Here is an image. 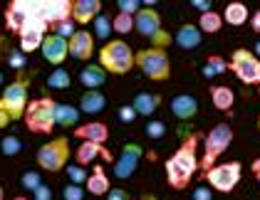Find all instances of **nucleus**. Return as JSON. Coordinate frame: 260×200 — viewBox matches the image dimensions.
<instances>
[{
  "label": "nucleus",
  "mask_w": 260,
  "mask_h": 200,
  "mask_svg": "<svg viewBox=\"0 0 260 200\" xmlns=\"http://www.w3.org/2000/svg\"><path fill=\"white\" fill-rule=\"evenodd\" d=\"M196 146H199V136H188L179 146V151L166 161V178H169V185L176 188V190H183L193 173L199 171V158H196Z\"/></svg>",
  "instance_id": "obj_1"
},
{
  "label": "nucleus",
  "mask_w": 260,
  "mask_h": 200,
  "mask_svg": "<svg viewBox=\"0 0 260 200\" xmlns=\"http://www.w3.org/2000/svg\"><path fill=\"white\" fill-rule=\"evenodd\" d=\"M100 64L104 67V72L126 74V72L137 64V55L132 52V47H129L126 42L112 40L100 50Z\"/></svg>",
  "instance_id": "obj_2"
},
{
  "label": "nucleus",
  "mask_w": 260,
  "mask_h": 200,
  "mask_svg": "<svg viewBox=\"0 0 260 200\" xmlns=\"http://www.w3.org/2000/svg\"><path fill=\"white\" fill-rule=\"evenodd\" d=\"M55 106L57 101H52L50 97H42L27 104V114H25V124L32 134H50L57 121H55Z\"/></svg>",
  "instance_id": "obj_3"
},
{
  "label": "nucleus",
  "mask_w": 260,
  "mask_h": 200,
  "mask_svg": "<svg viewBox=\"0 0 260 200\" xmlns=\"http://www.w3.org/2000/svg\"><path fill=\"white\" fill-rule=\"evenodd\" d=\"M231 143H233V129H231L228 124H218V126H213V129L208 131V136H206V153H203V158H201L203 173L213 168L216 158H218L220 153H225V148H228Z\"/></svg>",
  "instance_id": "obj_4"
},
{
  "label": "nucleus",
  "mask_w": 260,
  "mask_h": 200,
  "mask_svg": "<svg viewBox=\"0 0 260 200\" xmlns=\"http://www.w3.org/2000/svg\"><path fill=\"white\" fill-rule=\"evenodd\" d=\"M137 67L154 82H166L169 74H171L169 57H166V52L159 50V47H149V50L137 52Z\"/></svg>",
  "instance_id": "obj_5"
},
{
  "label": "nucleus",
  "mask_w": 260,
  "mask_h": 200,
  "mask_svg": "<svg viewBox=\"0 0 260 200\" xmlns=\"http://www.w3.org/2000/svg\"><path fill=\"white\" fill-rule=\"evenodd\" d=\"M0 109L13 119H22L25 116V109H27V82L18 79L13 84L5 87L3 97H0Z\"/></svg>",
  "instance_id": "obj_6"
},
{
  "label": "nucleus",
  "mask_w": 260,
  "mask_h": 200,
  "mask_svg": "<svg viewBox=\"0 0 260 200\" xmlns=\"http://www.w3.org/2000/svg\"><path fill=\"white\" fill-rule=\"evenodd\" d=\"M67 158H70V141L67 139H55L50 143L40 146L38 151V163L40 168L50 171V173H57L67 166Z\"/></svg>",
  "instance_id": "obj_7"
},
{
  "label": "nucleus",
  "mask_w": 260,
  "mask_h": 200,
  "mask_svg": "<svg viewBox=\"0 0 260 200\" xmlns=\"http://www.w3.org/2000/svg\"><path fill=\"white\" fill-rule=\"evenodd\" d=\"M240 163L238 161H231V163H220V166H213L211 171H206L203 176L208 180V185L218 193H231L240 180Z\"/></svg>",
  "instance_id": "obj_8"
},
{
  "label": "nucleus",
  "mask_w": 260,
  "mask_h": 200,
  "mask_svg": "<svg viewBox=\"0 0 260 200\" xmlns=\"http://www.w3.org/2000/svg\"><path fill=\"white\" fill-rule=\"evenodd\" d=\"M231 69L243 84H260V57L250 50H236L231 55Z\"/></svg>",
  "instance_id": "obj_9"
},
{
  "label": "nucleus",
  "mask_w": 260,
  "mask_h": 200,
  "mask_svg": "<svg viewBox=\"0 0 260 200\" xmlns=\"http://www.w3.org/2000/svg\"><path fill=\"white\" fill-rule=\"evenodd\" d=\"M32 15H38V0H15L5 10V25H8V30L20 35L25 22L30 20Z\"/></svg>",
  "instance_id": "obj_10"
},
{
  "label": "nucleus",
  "mask_w": 260,
  "mask_h": 200,
  "mask_svg": "<svg viewBox=\"0 0 260 200\" xmlns=\"http://www.w3.org/2000/svg\"><path fill=\"white\" fill-rule=\"evenodd\" d=\"M45 30H47V22L40 15H32L20 30V52H35L38 47H42V42L47 37Z\"/></svg>",
  "instance_id": "obj_11"
},
{
  "label": "nucleus",
  "mask_w": 260,
  "mask_h": 200,
  "mask_svg": "<svg viewBox=\"0 0 260 200\" xmlns=\"http://www.w3.org/2000/svg\"><path fill=\"white\" fill-rule=\"evenodd\" d=\"M72 8H75V3H70V0H38V15L52 27L62 20H70Z\"/></svg>",
  "instance_id": "obj_12"
},
{
  "label": "nucleus",
  "mask_w": 260,
  "mask_h": 200,
  "mask_svg": "<svg viewBox=\"0 0 260 200\" xmlns=\"http://www.w3.org/2000/svg\"><path fill=\"white\" fill-rule=\"evenodd\" d=\"M139 161H141V146L139 143H126L121 148V156L114 161V178L119 180L132 178L137 166H139Z\"/></svg>",
  "instance_id": "obj_13"
},
{
  "label": "nucleus",
  "mask_w": 260,
  "mask_h": 200,
  "mask_svg": "<svg viewBox=\"0 0 260 200\" xmlns=\"http://www.w3.org/2000/svg\"><path fill=\"white\" fill-rule=\"evenodd\" d=\"M134 30L144 35V37H154V35H159L161 30V15L154 10V8H141L139 13L134 15Z\"/></svg>",
  "instance_id": "obj_14"
},
{
  "label": "nucleus",
  "mask_w": 260,
  "mask_h": 200,
  "mask_svg": "<svg viewBox=\"0 0 260 200\" xmlns=\"http://www.w3.org/2000/svg\"><path fill=\"white\" fill-rule=\"evenodd\" d=\"M42 57L50 62V64H62V62L67 60V55H70V40H64L60 35H47L45 42H42Z\"/></svg>",
  "instance_id": "obj_15"
},
{
  "label": "nucleus",
  "mask_w": 260,
  "mask_h": 200,
  "mask_svg": "<svg viewBox=\"0 0 260 200\" xmlns=\"http://www.w3.org/2000/svg\"><path fill=\"white\" fill-rule=\"evenodd\" d=\"M94 52V35L87 32V30H77L72 37H70V55L75 60H89Z\"/></svg>",
  "instance_id": "obj_16"
},
{
  "label": "nucleus",
  "mask_w": 260,
  "mask_h": 200,
  "mask_svg": "<svg viewBox=\"0 0 260 200\" xmlns=\"http://www.w3.org/2000/svg\"><path fill=\"white\" fill-rule=\"evenodd\" d=\"M102 15V3L100 0H77L75 8H72V20L87 25V22H94Z\"/></svg>",
  "instance_id": "obj_17"
},
{
  "label": "nucleus",
  "mask_w": 260,
  "mask_h": 200,
  "mask_svg": "<svg viewBox=\"0 0 260 200\" xmlns=\"http://www.w3.org/2000/svg\"><path fill=\"white\" fill-rule=\"evenodd\" d=\"M196 111H199V101H196V97H191V94H179V97L171 99V114L176 119L188 121L196 116Z\"/></svg>",
  "instance_id": "obj_18"
},
{
  "label": "nucleus",
  "mask_w": 260,
  "mask_h": 200,
  "mask_svg": "<svg viewBox=\"0 0 260 200\" xmlns=\"http://www.w3.org/2000/svg\"><path fill=\"white\" fill-rule=\"evenodd\" d=\"M75 136H77V139H84V141H92V143L104 146L107 139H109V129H107V124H102V121H92V124L77 126V129H75Z\"/></svg>",
  "instance_id": "obj_19"
},
{
  "label": "nucleus",
  "mask_w": 260,
  "mask_h": 200,
  "mask_svg": "<svg viewBox=\"0 0 260 200\" xmlns=\"http://www.w3.org/2000/svg\"><path fill=\"white\" fill-rule=\"evenodd\" d=\"M75 156H77V166H87V163H92L97 156H104L107 161H112L109 151H107L104 146H100V143H92V141L80 143V148H77V153H75Z\"/></svg>",
  "instance_id": "obj_20"
},
{
  "label": "nucleus",
  "mask_w": 260,
  "mask_h": 200,
  "mask_svg": "<svg viewBox=\"0 0 260 200\" xmlns=\"http://www.w3.org/2000/svg\"><path fill=\"white\" fill-rule=\"evenodd\" d=\"M80 82L87 87V92L100 89L102 84L107 82V72H104V67H102V64H87V67L80 72Z\"/></svg>",
  "instance_id": "obj_21"
},
{
  "label": "nucleus",
  "mask_w": 260,
  "mask_h": 200,
  "mask_svg": "<svg viewBox=\"0 0 260 200\" xmlns=\"http://www.w3.org/2000/svg\"><path fill=\"white\" fill-rule=\"evenodd\" d=\"M201 35L203 32H201L196 25H181L174 40H176V45H179L181 50H196L201 45Z\"/></svg>",
  "instance_id": "obj_22"
},
{
  "label": "nucleus",
  "mask_w": 260,
  "mask_h": 200,
  "mask_svg": "<svg viewBox=\"0 0 260 200\" xmlns=\"http://www.w3.org/2000/svg\"><path fill=\"white\" fill-rule=\"evenodd\" d=\"M159 104H161V97L159 94H151V92H139L134 97V101H132V106L137 109L139 116H151L159 109Z\"/></svg>",
  "instance_id": "obj_23"
},
{
  "label": "nucleus",
  "mask_w": 260,
  "mask_h": 200,
  "mask_svg": "<svg viewBox=\"0 0 260 200\" xmlns=\"http://www.w3.org/2000/svg\"><path fill=\"white\" fill-rule=\"evenodd\" d=\"M104 106H107V97L102 94L100 89H92V92L82 94L80 109L84 114H100V111H104Z\"/></svg>",
  "instance_id": "obj_24"
},
{
  "label": "nucleus",
  "mask_w": 260,
  "mask_h": 200,
  "mask_svg": "<svg viewBox=\"0 0 260 200\" xmlns=\"http://www.w3.org/2000/svg\"><path fill=\"white\" fill-rule=\"evenodd\" d=\"M112 188H109V178L104 176V168L102 166H94V173L87 178V193L92 195H107Z\"/></svg>",
  "instance_id": "obj_25"
},
{
  "label": "nucleus",
  "mask_w": 260,
  "mask_h": 200,
  "mask_svg": "<svg viewBox=\"0 0 260 200\" xmlns=\"http://www.w3.org/2000/svg\"><path fill=\"white\" fill-rule=\"evenodd\" d=\"M211 101L218 111H231L233 109V89L231 87H211Z\"/></svg>",
  "instance_id": "obj_26"
},
{
  "label": "nucleus",
  "mask_w": 260,
  "mask_h": 200,
  "mask_svg": "<svg viewBox=\"0 0 260 200\" xmlns=\"http://www.w3.org/2000/svg\"><path fill=\"white\" fill-rule=\"evenodd\" d=\"M55 121H57V126H77V121H80V111L75 109V106H70V104H57L55 106Z\"/></svg>",
  "instance_id": "obj_27"
},
{
  "label": "nucleus",
  "mask_w": 260,
  "mask_h": 200,
  "mask_svg": "<svg viewBox=\"0 0 260 200\" xmlns=\"http://www.w3.org/2000/svg\"><path fill=\"white\" fill-rule=\"evenodd\" d=\"M223 20L228 22V25H245L248 20V8L243 5V3H231V5H225V13H223Z\"/></svg>",
  "instance_id": "obj_28"
},
{
  "label": "nucleus",
  "mask_w": 260,
  "mask_h": 200,
  "mask_svg": "<svg viewBox=\"0 0 260 200\" xmlns=\"http://www.w3.org/2000/svg\"><path fill=\"white\" fill-rule=\"evenodd\" d=\"M220 27H223V15H218V13H203L199 20V30L201 32H208V35H213V32H218Z\"/></svg>",
  "instance_id": "obj_29"
},
{
  "label": "nucleus",
  "mask_w": 260,
  "mask_h": 200,
  "mask_svg": "<svg viewBox=\"0 0 260 200\" xmlns=\"http://www.w3.org/2000/svg\"><path fill=\"white\" fill-rule=\"evenodd\" d=\"M47 87H52V89H67V87H70V72L57 67V69L47 77Z\"/></svg>",
  "instance_id": "obj_30"
},
{
  "label": "nucleus",
  "mask_w": 260,
  "mask_h": 200,
  "mask_svg": "<svg viewBox=\"0 0 260 200\" xmlns=\"http://www.w3.org/2000/svg\"><path fill=\"white\" fill-rule=\"evenodd\" d=\"M112 30H114V20H112V18H107V15H100V18L94 20V37H100V40H107Z\"/></svg>",
  "instance_id": "obj_31"
},
{
  "label": "nucleus",
  "mask_w": 260,
  "mask_h": 200,
  "mask_svg": "<svg viewBox=\"0 0 260 200\" xmlns=\"http://www.w3.org/2000/svg\"><path fill=\"white\" fill-rule=\"evenodd\" d=\"M225 69H231V64H225V62L216 57V55H211L208 60H206V67H203V74L206 77H213V74H220V72H225Z\"/></svg>",
  "instance_id": "obj_32"
},
{
  "label": "nucleus",
  "mask_w": 260,
  "mask_h": 200,
  "mask_svg": "<svg viewBox=\"0 0 260 200\" xmlns=\"http://www.w3.org/2000/svg\"><path fill=\"white\" fill-rule=\"evenodd\" d=\"M0 151L5 153V156H18L22 151V143L18 136H5V139L0 141Z\"/></svg>",
  "instance_id": "obj_33"
},
{
  "label": "nucleus",
  "mask_w": 260,
  "mask_h": 200,
  "mask_svg": "<svg viewBox=\"0 0 260 200\" xmlns=\"http://www.w3.org/2000/svg\"><path fill=\"white\" fill-rule=\"evenodd\" d=\"M114 30H117L119 35L132 32V30H134V18H132V15H124V13H119V15L114 18Z\"/></svg>",
  "instance_id": "obj_34"
},
{
  "label": "nucleus",
  "mask_w": 260,
  "mask_h": 200,
  "mask_svg": "<svg viewBox=\"0 0 260 200\" xmlns=\"http://www.w3.org/2000/svg\"><path fill=\"white\" fill-rule=\"evenodd\" d=\"M77 30H75V20L70 18V20H62L55 25V35H60V37H64V40H70L72 35H75Z\"/></svg>",
  "instance_id": "obj_35"
},
{
  "label": "nucleus",
  "mask_w": 260,
  "mask_h": 200,
  "mask_svg": "<svg viewBox=\"0 0 260 200\" xmlns=\"http://www.w3.org/2000/svg\"><path fill=\"white\" fill-rule=\"evenodd\" d=\"M42 185V180H40V176L35 173V171H27V173H22V188H27V190H38Z\"/></svg>",
  "instance_id": "obj_36"
},
{
  "label": "nucleus",
  "mask_w": 260,
  "mask_h": 200,
  "mask_svg": "<svg viewBox=\"0 0 260 200\" xmlns=\"http://www.w3.org/2000/svg\"><path fill=\"white\" fill-rule=\"evenodd\" d=\"M117 5H119V13H124V15H132V18H134V15L141 10L139 0H119Z\"/></svg>",
  "instance_id": "obj_37"
},
{
  "label": "nucleus",
  "mask_w": 260,
  "mask_h": 200,
  "mask_svg": "<svg viewBox=\"0 0 260 200\" xmlns=\"http://www.w3.org/2000/svg\"><path fill=\"white\" fill-rule=\"evenodd\" d=\"M67 176H70V180L75 183V185H80V183H87V173H84V168L82 166H67Z\"/></svg>",
  "instance_id": "obj_38"
},
{
  "label": "nucleus",
  "mask_w": 260,
  "mask_h": 200,
  "mask_svg": "<svg viewBox=\"0 0 260 200\" xmlns=\"http://www.w3.org/2000/svg\"><path fill=\"white\" fill-rule=\"evenodd\" d=\"M62 195H64V200H82V198H84V190H82V185L70 183V185H64Z\"/></svg>",
  "instance_id": "obj_39"
},
{
  "label": "nucleus",
  "mask_w": 260,
  "mask_h": 200,
  "mask_svg": "<svg viewBox=\"0 0 260 200\" xmlns=\"http://www.w3.org/2000/svg\"><path fill=\"white\" fill-rule=\"evenodd\" d=\"M166 134V126L161 124V121H151V124H146V136L149 139H161Z\"/></svg>",
  "instance_id": "obj_40"
},
{
  "label": "nucleus",
  "mask_w": 260,
  "mask_h": 200,
  "mask_svg": "<svg viewBox=\"0 0 260 200\" xmlns=\"http://www.w3.org/2000/svg\"><path fill=\"white\" fill-rule=\"evenodd\" d=\"M119 119L124 121V124H132V121L137 119V109H134V106H121L119 109Z\"/></svg>",
  "instance_id": "obj_41"
},
{
  "label": "nucleus",
  "mask_w": 260,
  "mask_h": 200,
  "mask_svg": "<svg viewBox=\"0 0 260 200\" xmlns=\"http://www.w3.org/2000/svg\"><path fill=\"white\" fill-rule=\"evenodd\" d=\"M151 42H154V47H159V50H164L166 45H171V35L161 30L159 35H154V37H151Z\"/></svg>",
  "instance_id": "obj_42"
},
{
  "label": "nucleus",
  "mask_w": 260,
  "mask_h": 200,
  "mask_svg": "<svg viewBox=\"0 0 260 200\" xmlns=\"http://www.w3.org/2000/svg\"><path fill=\"white\" fill-rule=\"evenodd\" d=\"M107 200H129V193L121 190V188H112V190L107 193Z\"/></svg>",
  "instance_id": "obj_43"
},
{
  "label": "nucleus",
  "mask_w": 260,
  "mask_h": 200,
  "mask_svg": "<svg viewBox=\"0 0 260 200\" xmlns=\"http://www.w3.org/2000/svg\"><path fill=\"white\" fill-rule=\"evenodd\" d=\"M32 195H35V200H52V190H50L47 185H40Z\"/></svg>",
  "instance_id": "obj_44"
},
{
  "label": "nucleus",
  "mask_w": 260,
  "mask_h": 200,
  "mask_svg": "<svg viewBox=\"0 0 260 200\" xmlns=\"http://www.w3.org/2000/svg\"><path fill=\"white\" fill-rule=\"evenodd\" d=\"M193 200H211V188H206V185H201L193 190Z\"/></svg>",
  "instance_id": "obj_45"
},
{
  "label": "nucleus",
  "mask_w": 260,
  "mask_h": 200,
  "mask_svg": "<svg viewBox=\"0 0 260 200\" xmlns=\"http://www.w3.org/2000/svg\"><path fill=\"white\" fill-rule=\"evenodd\" d=\"M196 10H201V13H211V0H193L191 3Z\"/></svg>",
  "instance_id": "obj_46"
},
{
  "label": "nucleus",
  "mask_w": 260,
  "mask_h": 200,
  "mask_svg": "<svg viewBox=\"0 0 260 200\" xmlns=\"http://www.w3.org/2000/svg\"><path fill=\"white\" fill-rule=\"evenodd\" d=\"M10 64H13L15 69H20L22 64H25V60H22V52H10Z\"/></svg>",
  "instance_id": "obj_47"
},
{
  "label": "nucleus",
  "mask_w": 260,
  "mask_h": 200,
  "mask_svg": "<svg viewBox=\"0 0 260 200\" xmlns=\"http://www.w3.org/2000/svg\"><path fill=\"white\" fill-rule=\"evenodd\" d=\"M250 27H253L255 32H260V10L253 15V18H250Z\"/></svg>",
  "instance_id": "obj_48"
},
{
  "label": "nucleus",
  "mask_w": 260,
  "mask_h": 200,
  "mask_svg": "<svg viewBox=\"0 0 260 200\" xmlns=\"http://www.w3.org/2000/svg\"><path fill=\"white\" fill-rule=\"evenodd\" d=\"M250 171H253V173L258 176V180H260V158H255V161H253V166H250Z\"/></svg>",
  "instance_id": "obj_49"
},
{
  "label": "nucleus",
  "mask_w": 260,
  "mask_h": 200,
  "mask_svg": "<svg viewBox=\"0 0 260 200\" xmlns=\"http://www.w3.org/2000/svg\"><path fill=\"white\" fill-rule=\"evenodd\" d=\"M8 121H10V116H8V114L0 109V129H3V126H8Z\"/></svg>",
  "instance_id": "obj_50"
},
{
  "label": "nucleus",
  "mask_w": 260,
  "mask_h": 200,
  "mask_svg": "<svg viewBox=\"0 0 260 200\" xmlns=\"http://www.w3.org/2000/svg\"><path fill=\"white\" fill-rule=\"evenodd\" d=\"M255 57H260V42H258V47H255Z\"/></svg>",
  "instance_id": "obj_51"
},
{
  "label": "nucleus",
  "mask_w": 260,
  "mask_h": 200,
  "mask_svg": "<svg viewBox=\"0 0 260 200\" xmlns=\"http://www.w3.org/2000/svg\"><path fill=\"white\" fill-rule=\"evenodd\" d=\"M13 200H27V198H22V195H18V198H13Z\"/></svg>",
  "instance_id": "obj_52"
},
{
  "label": "nucleus",
  "mask_w": 260,
  "mask_h": 200,
  "mask_svg": "<svg viewBox=\"0 0 260 200\" xmlns=\"http://www.w3.org/2000/svg\"><path fill=\"white\" fill-rule=\"evenodd\" d=\"M0 84H3V72H0Z\"/></svg>",
  "instance_id": "obj_53"
},
{
  "label": "nucleus",
  "mask_w": 260,
  "mask_h": 200,
  "mask_svg": "<svg viewBox=\"0 0 260 200\" xmlns=\"http://www.w3.org/2000/svg\"><path fill=\"white\" fill-rule=\"evenodd\" d=\"M0 200H3V188H0Z\"/></svg>",
  "instance_id": "obj_54"
},
{
  "label": "nucleus",
  "mask_w": 260,
  "mask_h": 200,
  "mask_svg": "<svg viewBox=\"0 0 260 200\" xmlns=\"http://www.w3.org/2000/svg\"><path fill=\"white\" fill-rule=\"evenodd\" d=\"M258 94H260V84H258Z\"/></svg>",
  "instance_id": "obj_55"
},
{
  "label": "nucleus",
  "mask_w": 260,
  "mask_h": 200,
  "mask_svg": "<svg viewBox=\"0 0 260 200\" xmlns=\"http://www.w3.org/2000/svg\"><path fill=\"white\" fill-rule=\"evenodd\" d=\"M258 126H260V119H258Z\"/></svg>",
  "instance_id": "obj_56"
}]
</instances>
